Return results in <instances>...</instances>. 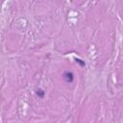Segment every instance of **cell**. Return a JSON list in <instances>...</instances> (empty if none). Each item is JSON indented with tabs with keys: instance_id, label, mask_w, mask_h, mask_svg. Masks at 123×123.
Returning <instances> with one entry per match:
<instances>
[{
	"instance_id": "1",
	"label": "cell",
	"mask_w": 123,
	"mask_h": 123,
	"mask_svg": "<svg viewBox=\"0 0 123 123\" xmlns=\"http://www.w3.org/2000/svg\"><path fill=\"white\" fill-rule=\"evenodd\" d=\"M64 79L66 83H72L73 80H74V75L70 71H66L64 73Z\"/></svg>"
},
{
	"instance_id": "2",
	"label": "cell",
	"mask_w": 123,
	"mask_h": 123,
	"mask_svg": "<svg viewBox=\"0 0 123 123\" xmlns=\"http://www.w3.org/2000/svg\"><path fill=\"white\" fill-rule=\"evenodd\" d=\"M37 95L39 96V97H40V98H43L44 97V95H45V92H44V90L43 89H38L37 90Z\"/></svg>"
},
{
	"instance_id": "3",
	"label": "cell",
	"mask_w": 123,
	"mask_h": 123,
	"mask_svg": "<svg viewBox=\"0 0 123 123\" xmlns=\"http://www.w3.org/2000/svg\"><path fill=\"white\" fill-rule=\"evenodd\" d=\"M75 61H76V63H77V64H79V65H80V66H81L82 67H84V66H86L85 62H84V61H82L81 59H78V58H76V59H75Z\"/></svg>"
}]
</instances>
